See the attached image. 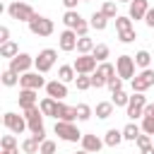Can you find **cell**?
<instances>
[{
	"instance_id": "1",
	"label": "cell",
	"mask_w": 154,
	"mask_h": 154,
	"mask_svg": "<svg viewBox=\"0 0 154 154\" xmlns=\"http://www.w3.org/2000/svg\"><path fill=\"white\" fill-rule=\"evenodd\" d=\"M7 14H10L12 19H17V22H26V24H29L36 12H34V7H31L26 0H14V2L7 5Z\"/></svg>"
},
{
	"instance_id": "2",
	"label": "cell",
	"mask_w": 154,
	"mask_h": 154,
	"mask_svg": "<svg viewBox=\"0 0 154 154\" xmlns=\"http://www.w3.org/2000/svg\"><path fill=\"white\" fill-rule=\"evenodd\" d=\"M55 135L60 137V140H65V142H79L82 140V135L84 132H79L77 130V125L75 123H67V120H55Z\"/></svg>"
},
{
	"instance_id": "3",
	"label": "cell",
	"mask_w": 154,
	"mask_h": 154,
	"mask_svg": "<svg viewBox=\"0 0 154 154\" xmlns=\"http://www.w3.org/2000/svg\"><path fill=\"white\" fill-rule=\"evenodd\" d=\"M53 19H48V17H43V14H34V19L29 22V31L34 34V36H51L53 34Z\"/></svg>"
},
{
	"instance_id": "4",
	"label": "cell",
	"mask_w": 154,
	"mask_h": 154,
	"mask_svg": "<svg viewBox=\"0 0 154 154\" xmlns=\"http://www.w3.org/2000/svg\"><path fill=\"white\" fill-rule=\"evenodd\" d=\"M149 101H147V96H144V91H135L132 96H130V103L125 106L128 108V118H142L144 116V106H147Z\"/></svg>"
},
{
	"instance_id": "5",
	"label": "cell",
	"mask_w": 154,
	"mask_h": 154,
	"mask_svg": "<svg viewBox=\"0 0 154 154\" xmlns=\"http://www.w3.org/2000/svg\"><path fill=\"white\" fill-rule=\"evenodd\" d=\"M55 58H58V53L53 51V48H43L36 58H34V65H36V72H41V75H46L53 65H55Z\"/></svg>"
},
{
	"instance_id": "6",
	"label": "cell",
	"mask_w": 154,
	"mask_h": 154,
	"mask_svg": "<svg viewBox=\"0 0 154 154\" xmlns=\"http://www.w3.org/2000/svg\"><path fill=\"white\" fill-rule=\"evenodd\" d=\"M2 123H5V128H7L10 132H14V135H22V132L29 128L26 118H24V116H17V113H12V111H7V113L2 116Z\"/></svg>"
},
{
	"instance_id": "7",
	"label": "cell",
	"mask_w": 154,
	"mask_h": 154,
	"mask_svg": "<svg viewBox=\"0 0 154 154\" xmlns=\"http://www.w3.org/2000/svg\"><path fill=\"white\" fill-rule=\"evenodd\" d=\"M130 84H132V91H147L154 84V70L152 67H144L140 75H135L130 79Z\"/></svg>"
},
{
	"instance_id": "8",
	"label": "cell",
	"mask_w": 154,
	"mask_h": 154,
	"mask_svg": "<svg viewBox=\"0 0 154 154\" xmlns=\"http://www.w3.org/2000/svg\"><path fill=\"white\" fill-rule=\"evenodd\" d=\"M96 58L91 55V53H84V55H79V58H75V63H72V67L77 70V75H91L94 70H96Z\"/></svg>"
},
{
	"instance_id": "9",
	"label": "cell",
	"mask_w": 154,
	"mask_h": 154,
	"mask_svg": "<svg viewBox=\"0 0 154 154\" xmlns=\"http://www.w3.org/2000/svg\"><path fill=\"white\" fill-rule=\"evenodd\" d=\"M116 72L123 79H132L135 77V58L132 55H120L116 60Z\"/></svg>"
},
{
	"instance_id": "10",
	"label": "cell",
	"mask_w": 154,
	"mask_h": 154,
	"mask_svg": "<svg viewBox=\"0 0 154 154\" xmlns=\"http://www.w3.org/2000/svg\"><path fill=\"white\" fill-rule=\"evenodd\" d=\"M48 82L43 79V75L41 72H24L22 77H19V89H41V87H46Z\"/></svg>"
},
{
	"instance_id": "11",
	"label": "cell",
	"mask_w": 154,
	"mask_h": 154,
	"mask_svg": "<svg viewBox=\"0 0 154 154\" xmlns=\"http://www.w3.org/2000/svg\"><path fill=\"white\" fill-rule=\"evenodd\" d=\"M31 65H34V58H31L29 53H17V55L10 60V70H14L17 75L29 72V70H31Z\"/></svg>"
},
{
	"instance_id": "12",
	"label": "cell",
	"mask_w": 154,
	"mask_h": 154,
	"mask_svg": "<svg viewBox=\"0 0 154 154\" xmlns=\"http://www.w3.org/2000/svg\"><path fill=\"white\" fill-rule=\"evenodd\" d=\"M60 41V51H65V53H72V51H77V31L75 29H65V31H60V36H58Z\"/></svg>"
},
{
	"instance_id": "13",
	"label": "cell",
	"mask_w": 154,
	"mask_h": 154,
	"mask_svg": "<svg viewBox=\"0 0 154 154\" xmlns=\"http://www.w3.org/2000/svg\"><path fill=\"white\" fill-rule=\"evenodd\" d=\"M79 144H82V149H87L89 154H96L106 142H103V140H99L94 132H84V135H82V140H79Z\"/></svg>"
},
{
	"instance_id": "14",
	"label": "cell",
	"mask_w": 154,
	"mask_h": 154,
	"mask_svg": "<svg viewBox=\"0 0 154 154\" xmlns=\"http://www.w3.org/2000/svg\"><path fill=\"white\" fill-rule=\"evenodd\" d=\"M46 94L53 96V99H58V101H63V99L67 96V84L60 82V79H53V82L46 84Z\"/></svg>"
},
{
	"instance_id": "15",
	"label": "cell",
	"mask_w": 154,
	"mask_h": 154,
	"mask_svg": "<svg viewBox=\"0 0 154 154\" xmlns=\"http://www.w3.org/2000/svg\"><path fill=\"white\" fill-rule=\"evenodd\" d=\"M55 120H67V123H75V120H77V106H67V103L58 101Z\"/></svg>"
},
{
	"instance_id": "16",
	"label": "cell",
	"mask_w": 154,
	"mask_h": 154,
	"mask_svg": "<svg viewBox=\"0 0 154 154\" xmlns=\"http://www.w3.org/2000/svg\"><path fill=\"white\" fill-rule=\"evenodd\" d=\"M147 12H149V0H132L128 17H130V19H144Z\"/></svg>"
},
{
	"instance_id": "17",
	"label": "cell",
	"mask_w": 154,
	"mask_h": 154,
	"mask_svg": "<svg viewBox=\"0 0 154 154\" xmlns=\"http://www.w3.org/2000/svg\"><path fill=\"white\" fill-rule=\"evenodd\" d=\"M17 101H19V108L24 111V108H31V106H36V101H38V96H36V89H19V96H17Z\"/></svg>"
},
{
	"instance_id": "18",
	"label": "cell",
	"mask_w": 154,
	"mask_h": 154,
	"mask_svg": "<svg viewBox=\"0 0 154 154\" xmlns=\"http://www.w3.org/2000/svg\"><path fill=\"white\" fill-rule=\"evenodd\" d=\"M113 101H99L96 103V108H94V113H96V118H101V120H106V118H111L113 116Z\"/></svg>"
},
{
	"instance_id": "19",
	"label": "cell",
	"mask_w": 154,
	"mask_h": 154,
	"mask_svg": "<svg viewBox=\"0 0 154 154\" xmlns=\"http://www.w3.org/2000/svg\"><path fill=\"white\" fill-rule=\"evenodd\" d=\"M58 79L65 82V84H67V82H75V79H77V70H75L72 65H60V67H58Z\"/></svg>"
},
{
	"instance_id": "20",
	"label": "cell",
	"mask_w": 154,
	"mask_h": 154,
	"mask_svg": "<svg viewBox=\"0 0 154 154\" xmlns=\"http://www.w3.org/2000/svg\"><path fill=\"white\" fill-rule=\"evenodd\" d=\"M38 106H41L43 116H53V118H55V111H58V99L46 96V99H41V101H38Z\"/></svg>"
},
{
	"instance_id": "21",
	"label": "cell",
	"mask_w": 154,
	"mask_h": 154,
	"mask_svg": "<svg viewBox=\"0 0 154 154\" xmlns=\"http://www.w3.org/2000/svg\"><path fill=\"white\" fill-rule=\"evenodd\" d=\"M123 140H125V137H123V130H116V128L106 130V137H103L106 147H118V144H120Z\"/></svg>"
},
{
	"instance_id": "22",
	"label": "cell",
	"mask_w": 154,
	"mask_h": 154,
	"mask_svg": "<svg viewBox=\"0 0 154 154\" xmlns=\"http://www.w3.org/2000/svg\"><path fill=\"white\" fill-rule=\"evenodd\" d=\"M89 24H91V29H96V31H103V29L108 26V17H106V14L99 10V12H94V14H91Z\"/></svg>"
},
{
	"instance_id": "23",
	"label": "cell",
	"mask_w": 154,
	"mask_h": 154,
	"mask_svg": "<svg viewBox=\"0 0 154 154\" xmlns=\"http://www.w3.org/2000/svg\"><path fill=\"white\" fill-rule=\"evenodd\" d=\"M79 12L77 10H67L65 14H63V24H65V29H75L77 24H79Z\"/></svg>"
},
{
	"instance_id": "24",
	"label": "cell",
	"mask_w": 154,
	"mask_h": 154,
	"mask_svg": "<svg viewBox=\"0 0 154 154\" xmlns=\"http://www.w3.org/2000/svg\"><path fill=\"white\" fill-rule=\"evenodd\" d=\"M38 149H41V142H38L34 135L22 142V152H24V154H38Z\"/></svg>"
},
{
	"instance_id": "25",
	"label": "cell",
	"mask_w": 154,
	"mask_h": 154,
	"mask_svg": "<svg viewBox=\"0 0 154 154\" xmlns=\"http://www.w3.org/2000/svg\"><path fill=\"white\" fill-rule=\"evenodd\" d=\"M94 46H96V43H94L89 36H79V38H77V53H79V55L91 53V51H94Z\"/></svg>"
},
{
	"instance_id": "26",
	"label": "cell",
	"mask_w": 154,
	"mask_h": 154,
	"mask_svg": "<svg viewBox=\"0 0 154 154\" xmlns=\"http://www.w3.org/2000/svg\"><path fill=\"white\" fill-rule=\"evenodd\" d=\"M140 135H142V128H137L135 123H128V125L123 128V137H125L128 142H135Z\"/></svg>"
},
{
	"instance_id": "27",
	"label": "cell",
	"mask_w": 154,
	"mask_h": 154,
	"mask_svg": "<svg viewBox=\"0 0 154 154\" xmlns=\"http://www.w3.org/2000/svg\"><path fill=\"white\" fill-rule=\"evenodd\" d=\"M17 53H19V48H17V43H14V41H7V43H2V46H0V58H10V60H12Z\"/></svg>"
},
{
	"instance_id": "28",
	"label": "cell",
	"mask_w": 154,
	"mask_h": 154,
	"mask_svg": "<svg viewBox=\"0 0 154 154\" xmlns=\"http://www.w3.org/2000/svg\"><path fill=\"white\" fill-rule=\"evenodd\" d=\"M19 77H22V75H17V72H14V70H10V67L0 75V79H2V84H5V87H14V84H19Z\"/></svg>"
},
{
	"instance_id": "29",
	"label": "cell",
	"mask_w": 154,
	"mask_h": 154,
	"mask_svg": "<svg viewBox=\"0 0 154 154\" xmlns=\"http://www.w3.org/2000/svg\"><path fill=\"white\" fill-rule=\"evenodd\" d=\"M132 58H135V65H137V67H142V70H144V67H149V63H152L149 51H137Z\"/></svg>"
},
{
	"instance_id": "30",
	"label": "cell",
	"mask_w": 154,
	"mask_h": 154,
	"mask_svg": "<svg viewBox=\"0 0 154 154\" xmlns=\"http://www.w3.org/2000/svg\"><path fill=\"white\" fill-rule=\"evenodd\" d=\"M108 53H111V51H108V46H106V43H96V46H94V51H91V55H94L99 63H106Z\"/></svg>"
},
{
	"instance_id": "31",
	"label": "cell",
	"mask_w": 154,
	"mask_h": 154,
	"mask_svg": "<svg viewBox=\"0 0 154 154\" xmlns=\"http://www.w3.org/2000/svg\"><path fill=\"white\" fill-rule=\"evenodd\" d=\"M111 101H113V106H128V103H130V96H128L123 89H118V91L111 94Z\"/></svg>"
},
{
	"instance_id": "32",
	"label": "cell",
	"mask_w": 154,
	"mask_h": 154,
	"mask_svg": "<svg viewBox=\"0 0 154 154\" xmlns=\"http://www.w3.org/2000/svg\"><path fill=\"white\" fill-rule=\"evenodd\" d=\"M101 12H103L108 19H116V17H118V7H116V2H113V0H106V2L101 5Z\"/></svg>"
},
{
	"instance_id": "33",
	"label": "cell",
	"mask_w": 154,
	"mask_h": 154,
	"mask_svg": "<svg viewBox=\"0 0 154 154\" xmlns=\"http://www.w3.org/2000/svg\"><path fill=\"white\" fill-rule=\"evenodd\" d=\"M94 113V108L89 103H77V120H89Z\"/></svg>"
},
{
	"instance_id": "34",
	"label": "cell",
	"mask_w": 154,
	"mask_h": 154,
	"mask_svg": "<svg viewBox=\"0 0 154 154\" xmlns=\"http://www.w3.org/2000/svg\"><path fill=\"white\" fill-rule=\"evenodd\" d=\"M75 84H77V89H79V91H87V89H91V75H77Z\"/></svg>"
},
{
	"instance_id": "35",
	"label": "cell",
	"mask_w": 154,
	"mask_h": 154,
	"mask_svg": "<svg viewBox=\"0 0 154 154\" xmlns=\"http://www.w3.org/2000/svg\"><path fill=\"white\" fill-rule=\"evenodd\" d=\"M24 118H26V123H29V120H38V118H43V111H41V106L24 108Z\"/></svg>"
},
{
	"instance_id": "36",
	"label": "cell",
	"mask_w": 154,
	"mask_h": 154,
	"mask_svg": "<svg viewBox=\"0 0 154 154\" xmlns=\"http://www.w3.org/2000/svg\"><path fill=\"white\" fill-rule=\"evenodd\" d=\"M125 29H132V19L118 14V17H116V31H125Z\"/></svg>"
},
{
	"instance_id": "37",
	"label": "cell",
	"mask_w": 154,
	"mask_h": 154,
	"mask_svg": "<svg viewBox=\"0 0 154 154\" xmlns=\"http://www.w3.org/2000/svg\"><path fill=\"white\" fill-rule=\"evenodd\" d=\"M96 72H101V75L106 77V82H108V77H113V75H116V65H111V63H99Z\"/></svg>"
},
{
	"instance_id": "38",
	"label": "cell",
	"mask_w": 154,
	"mask_h": 154,
	"mask_svg": "<svg viewBox=\"0 0 154 154\" xmlns=\"http://www.w3.org/2000/svg\"><path fill=\"white\" fill-rule=\"evenodd\" d=\"M118 38H120V43H132V41L137 38V31H135V29H125V31H118Z\"/></svg>"
},
{
	"instance_id": "39",
	"label": "cell",
	"mask_w": 154,
	"mask_h": 154,
	"mask_svg": "<svg viewBox=\"0 0 154 154\" xmlns=\"http://www.w3.org/2000/svg\"><path fill=\"white\" fill-rule=\"evenodd\" d=\"M106 87L111 89V94H113V91H118V89H123V77H118V72H116L113 77H108Z\"/></svg>"
},
{
	"instance_id": "40",
	"label": "cell",
	"mask_w": 154,
	"mask_h": 154,
	"mask_svg": "<svg viewBox=\"0 0 154 154\" xmlns=\"http://www.w3.org/2000/svg\"><path fill=\"white\" fill-rule=\"evenodd\" d=\"M0 147H2V149H17V137H14V132H12V135H2Z\"/></svg>"
},
{
	"instance_id": "41",
	"label": "cell",
	"mask_w": 154,
	"mask_h": 154,
	"mask_svg": "<svg viewBox=\"0 0 154 154\" xmlns=\"http://www.w3.org/2000/svg\"><path fill=\"white\" fill-rule=\"evenodd\" d=\"M55 149H58V147H55V142L46 137V140L41 142V149H38V154H55Z\"/></svg>"
},
{
	"instance_id": "42",
	"label": "cell",
	"mask_w": 154,
	"mask_h": 154,
	"mask_svg": "<svg viewBox=\"0 0 154 154\" xmlns=\"http://www.w3.org/2000/svg\"><path fill=\"white\" fill-rule=\"evenodd\" d=\"M142 132L154 135V116H144L142 118Z\"/></svg>"
},
{
	"instance_id": "43",
	"label": "cell",
	"mask_w": 154,
	"mask_h": 154,
	"mask_svg": "<svg viewBox=\"0 0 154 154\" xmlns=\"http://www.w3.org/2000/svg\"><path fill=\"white\" fill-rule=\"evenodd\" d=\"M91 87H96V89H101V87H106V77L101 75V72H91Z\"/></svg>"
},
{
	"instance_id": "44",
	"label": "cell",
	"mask_w": 154,
	"mask_h": 154,
	"mask_svg": "<svg viewBox=\"0 0 154 154\" xmlns=\"http://www.w3.org/2000/svg\"><path fill=\"white\" fill-rule=\"evenodd\" d=\"M135 142H137V147H140V152H142L144 147H149V144H152V135H147V132H142V135H140V137H137Z\"/></svg>"
},
{
	"instance_id": "45",
	"label": "cell",
	"mask_w": 154,
	"mask_h": 154,
	"mask_svg": "<svg viewBox=\"0 0 154 154\" xmlns=\"http://www.w3.org/2000/svg\"><path fill=\"white\" fill-rule=\"evenodd\" d=\"M89 26H91V24H89L87 19H79V24L75 26V31H77V36H87V31H89Z\"/></svg>"
},
{
	"instance_id": "46",
	"label": "cell",
	"mask_w": 154,
	"mask_h": 154,
	"mask_svg": "<svg viewBox=\"0 0 154 154\" xmlns=\"http://www.w3.org/2000/svg\"><path fill=\"white\" fill-rule=\"evenodd\" d=\"M7 41H10V29L0 26V43H7Z\"/></svg>"
},
{
	"instance_id": "47",
	"label": "cell",
	"mask_w": 154,
	"mask_h": 154,
	"mask_svg": "<svg viewBox=\"0 0 154 154\" xmlns=\"http://www.w3.org/2000/svg\"><path fill=\"white\" fill-rule=\"evenodd\" d=\"M144 22H147V26H149V29H154V7H149V12H147Z\"/></svg>"
},
{
	"instance_id": "48",
	"label": "cell",
	"mask_w": 154,
	"mask_h": 154,
	"mask_svg": "<svg viewBox=\"0 0 154 154\" xmlns=\"http://www.w3.org/2000/svg\"><path fill=\"white\" fill-rule=\"evenodd\" d=\"M77 2H82V0H63V5L67 10H77Z\"/></svg>"
},
{
	"instance_id": "49",
	"label": "cell",
	"mask_w": 154,
	"mask_h": 154,
	"mask_svg": "<svg viewBox=\"0 0 154 154\" xmlns=\"http://www.w3.org/2000/svg\"><path fill=\"white\" fill-rule=\"evenodd\" d=\"M144 116H154V103H147V106H144ZM144 116H142V118H144Z\"/></svg>"
},
{
	"instance_id": "50",
	"label": "cell",
	"mask_w": 154,
	"mask_h": 154,
	"mask_svg": "<svg viewBox=\"0 0 154 154\" xmlns=\"http://www.w3.org/2000/svg\"><path fill=\"white\" fill-rule=\"evenodd\" d=\"M142 154H154V142H152L149 147H144V149H142Z\"/></svg>"
},
{
	"instance_id": "51",
	"label": "cell",
	"mask_w": 154,
	"mask_h": 154,
	"mask_svg": "<svg viewBox=\"0 0 154 154\" xmlns=\"http://www.w3.org/2000/svg\"><path fill=\"white\" fill-rule=\"evenodd\" d=\"M0 154H19V149H2Z\"/></svg>"
},
{
	"instance_id": "52",
	"label": "cell",
	"mask_w": 154,
	"mask_h": 154,
	"mask_svg": "<svg viewBox=\"0 0 154 154\" xmlns=\"http://www.w3.org/2000/svg\"><path fill=\"white\" fill-rule=\"evenodd\" d=\"M75 154H89V152H87V149H79V152H75Z\"/></svg>"
},
{
	"instance_id": "53",
	"label": "cell",
	"mask_w": 154,
	"mask_h": 154,
	"mask_svg": "<svg viewBox=\"0 0 154 154\" xmlns=\"http://www.w3.org/2000/svg\"><path fill=\"white\" fill-rule=\"evenodd\" d=\"M116 2H132V0H116Z\"/></svg>"
},
{
	"instance_id": "54",
	"label": "cell",
	"mask_w": 154,
	"mask_h": 154,
	"mask_svg": "<svg viewBox=\"0 0 154 154\" xmlns=\"http://www.w3.org/2000/svg\"><path fill=\"white\" fill-rule=\"evenodd\" d=\"M82 2H91V0H82Z\"/></svg>"
},
{
	"instance_id": "55",
	"label": "cell",
	"mask_w": 154,
	"mask_h": 154,
	"mask_svg": "<svg viewBox=\"0 0 154 154\" xmlns=\"http://www.w3.org/2000/svg\"><path fill=\"white\" fill-rule=\"evenodd\" d=\"M152 142H154V135H152Z\"/></svg>"
}]
</instances>
